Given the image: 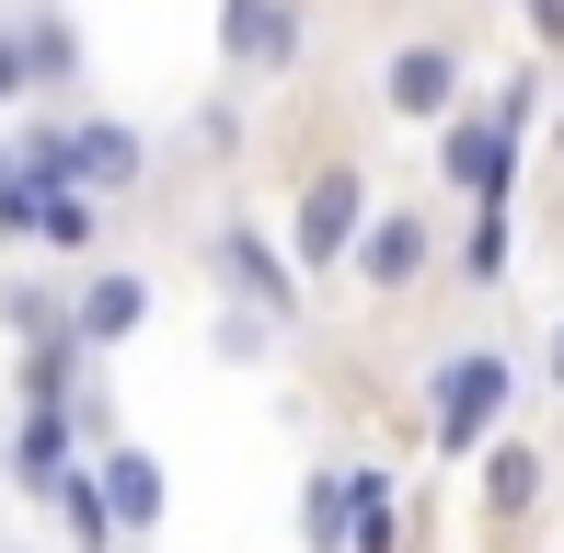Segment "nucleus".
Here are the masks:
<instances>
[{
    "label": "nucleus",
    "mask_w": 564,
    "mask_h": 553,
    "mask_svg": "<svg viewBox=\"0 0 564 553\" xmlns=\"http://www.w3.org/2000/svg\"><path fill=\"white\" fill-rule=\"evenodd\" d=\"M426 265H438V231H426V208H380L369 231H357V254H346V276H357L369 300L426 289Z\"/></svg>",
    "instance_id": "obj_6"
},
{
    "label": "nucleus",
    "mask_w": 564,
    "mask_h": 553,
    "mask_svg": "<svg viewBox=\"0 0 564 553\" xmlns=\"http://www.w3.org/2000/svg\"><path fill=\"white\" fill-rule=\"evenodd\" d=\"M93 485H105V519H116V542H150V531H162V462H150V449H105V462H93Z\"/></svg>",
    "instance_id": "obj_10"
},
{
    "label": "nucleus",
    "mask_w": 564,
    "mask_h": 553,
    "mask_svg": "<svg viewBox=\"0 0 564 553\" xmlns=\"http://www.w3.org/2000/svg\"><path fill=\"white\" fill-rule=\"evenodd\" d=\"M380 219V185L357 162H323V173H300V196H289V265H312V276H335L357 254V231Z\"/></svg>",
    "instance_id": "obj_2"
},
{
    "label": "nucleus",
    "mask_w": 564,
    "mask_h": 553,
    "mask_svg": "<svg viewBox=\"0 0 564 553\" xmlns=\"http://www.w3.org/2000/svg\"><path fill=\"white\" fill-rule=\"evenodd\" d=\"M519 12H530V35H542V46H564V0H519Z\"/></svg>",
    "instance_id": "obj_21"
},
{
    "label": "nucleus",
    "mask_w": 564,
    "mask_h": 553,
    "mask_svg": "<svg viewBox=\"0 0 564 553\" xmlns=\"http://www.w3.org/2000/svg\"><path fill=\"white\" fill-rule=\"evenodd\" d=\"M542 496H553V449H542V438H496V449H484V473H473V508L496 519V531H519V519L542 508Z\"/></svg>",
    "instance_id": "obj_9"
},
{
    "label": "nucleus",
    "mask_w": 564,
    "mask_h": 553,
    "mask_svg": "<svg viewBox=\"0 0 564 553\" xmlns=\"http://www.w3.org/2000/svg\"><path fill=\"white\" fill-rule=\"evenodd\" d=\"M69 473H82V426H69V415H35V404H23V415H12V485L58 508V485H69Z\"/></svg>",
    "instance_id": "obj_11"
},
{
    "label": "nucleus",
    "mask_w": 564,
    "mask_h": 553,
    "mask_svg": "<svg viewBox=\"0 0 564 553\" xmlns=\"http://www.w3.org/2000/svg\"><path fill=\"white\" fill-rule=\"evenodd\" d=\"M312 58V12L300 0H219V69L230 82H289Z\"/></svg>",
    "instance_id": "obj_3"
},
{
    "label": "nucleus",
    "mask_w": 564,
    "mask_h": 553,
    "mask_svg": "<svg viewBox=\"0 0 564 553\" xmlns=\"http://www.w3.org/2000/svg\"><path fill=\"white\" fill-rule=\"evenodd\" d=\"M35 93V58H23V23H0V116Z\"/></svg>",
    "instance_id": "obj_20"
},
{
    "label": "nucleus",
    "mask_w": 564,
    "mask_h": 553,
    "mask_svg": "<svg viewBox=\"0 0 564 553\" xmlns=\"http://www.w3.org/2000/svg\"><path fill=\"white\" fill-rule=\"evenodd\" d=\"M208 265H219V289L242 300V312H265V323L300 335V276H289V254H276L253 219H219V231H208Z\"/></svg>",
    "instance_id": "obj_5"
},
{
    "label": "nucleus",
    "mask_w": 564,
    "mask_h": 553,
    "mask_svg": "<svg viewBox=\"0 0 564 553\" xmlns=\"http://www.w3.org/2000/svg\"><path fill=\"white\" fill-rule=\"evenodd\" d=\"M542 381L564 392V323H553V335H542Z\"/></svg>",
    "instance_id": "obj_22"
},
{
    "label": "nucleus",
    "mask_w": 564,
    "mask_h": 553,
    "mask_svg": "<svg viewBox=\"0 0 564 553\" xmlns=\"http://www.w3.org/2000/svg\"><path fill=\"white\" fill-rule=\"evenodd\" d=\"M507 208H473V242H460V276H473V289H507Z\"/></svg>",
    "instance_id": "obj_17"
},
{
    "label": "nucleus",
    "mask_w": 564,
    "mask_h": 553,
    "mask_svg": "<svg viewBox=\"0 0 564 553\" xmlns=\"http://www.w3.org/2000/svg\"><path fill=\"white\" fill-rule=\"evenodd\" d=\"M23 58H35V93H69V82H82V35H69V12H23Z\"/></svg>",
    "instance_id": "obj_14"
},
{
    "label": "nucleus",
    "mask_w": 564,
    "mask_h": 553,
    "mask_svg": "<svg viewBox=\"0 0 564 553\" xmlns=\"http://www.w3.org/2000/svg\"><path fill=\"white\" fill-rule=\"evenodd\" d=\"M35 196H46V185L23 173V150L0 139V242H35Z\"/></svg>",
    "instance_id": "obj_18"
},
{
    "label": "nucleus",
    "mask_w": 564,
    "mask_h": 553,
    "mask_svg": "<svg viewBox=\"0 0 564 553\" xmlns=\"http://www.w3.org/2000/svg\"><path fill=\"white\" fill-rule=\"evenodd\" d=\"M553 150H564V116H553Z\"/></svg>",
    "instance_id": "obj_23"
},
{
    "label": "nucleus",
    "mask_w": 564,
    "mask_h": 553,
    "mask_svg": "<svg viewBox=\"0 0 564 553\" xmlns=\"http://www.w3.org/2000/svg\"><path fill=\"white\" fill-rule=\"evenodd\" d=\"M346 473V553H403V496L392 462H335Z\"/></svg>",
    "instance_id": "obj_12"
},
{
    "label": "nucleus",
    "mask_w": 564,
    "mask_h": 553,
    "mask_svg": "<svg viewBox=\"0 0 564 553\" xmlns=\"http://www.w3.org/2000/svg\"><path fill=\"white\" fill-rule=\"evenodd\" d=\"M460 93H473V58L449 35H415V46L380 58V116H403V128H449Z\"/></svg>",
    "instance_id": "obj_4"
},
{
    "label": "nucleus",
    "mask_w": 564,
    "mask_h": 553,
    "mask_svg": "<svg viewBox=\"0 0 564 553\" xmlns=\"http://www.w3.org/2000/svg\"><path fill=\"white\" fill-rule=\"evenodd\" d=\"M507 404H519V358L507 346H449L426 369V438H438V462H484Z\"/></svg>",
    "instance_id": "obj_1"
},
{
    "label": "nucleus",
    "mask_w": 564,
    "mask_h": 553,
    "mask_svg": "<svg viewBox=\"0 0 564 553\" xmlns=\"http://www.w3.org/2000/svg\"><path fill=\"white\" fill-rule=\"evenodd\" d=\"M484 116H496V139H530V116H542V82H530V69H519V82H496V93H484Z\"/></svg>",
    "instance_id": "obj_19"
},
{
    "label": "nucleus",
    "mask_w": 564,
    "mask_h": 553,
    "mask_svg": "<svg viewBox=\"0 0 564 553\" xmlns=\"http://www.w3.org/2000/svg\"><path fill=\"white\" fill-rule=\"evenodd\" d=\"M139 323H150V276L139 265H82V276H69V346H82V358L127 346Z\"/></svg>",
    "instance_id": "obj_7"
},
{
    "label": "nucleus",
    "mask_w": 564,
    "mask_h": 553,
    "mask_svg": "<svg viewBox=\"0 0 564 553\" xmlns=\"http://www.w3.org/2000/svg\"><path fill=\"white\" fill-rule=\"evenodd\" d=\"M300 542L346 553V473H312V485H300Z\"/></svg>",
    "instance_id": "obj_16"
},
{
    "label": "nucleus",
    "mask_w": 564,
    "mask_h": 553,
    "mask_svg": "<svg viewBox=\"0 0 564 553\" xmlns=\"http://www.w3.org/2000/svg\"><path fill=\"white\" fill-rule=\"evenodd\" d=\"M438 185L473 196V208H507L519 196V139H496V116H449L438 128Z\"/></svg>",
    "instance_id": "obj_8"
},
{
    "label": "nucleus",
    "mask_w": 564,
    "mask_h": 553,
    "mask_svg": "<svg viewBox=\"0 0 564 553\" xmlns=\"http://www.w3.org/2000/svg\"><path fill=\"white\" fill-rule=\"evenodd\" d=\"M276 335H289V323H265V312H242V300H219L208 312V346L230 369H253V358H276Z\"/></svg>",
    "instance_id": "obj_15"
},
{
    "label": "nucleus",
    "mask_w": 564,
    "mask_h": 553,
    "mask_svg": "<svg viewBox=\"0 0 564 553\" xmlns=\"http://www.w3.org/2000/svg\"><path fill=\"white\" fill-rule=\"evenodd\" d=\"M35 185H46V173H35ZM93 231H105V208H93L82 185H46L35 196V242H46V254H93Z\"/></svg>",
    "instance_id": "obj_13"
}]
</instances>
